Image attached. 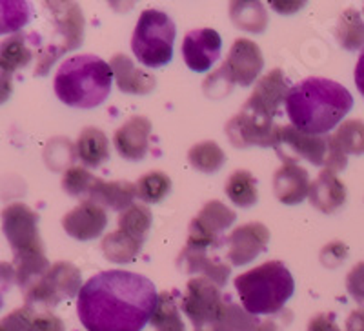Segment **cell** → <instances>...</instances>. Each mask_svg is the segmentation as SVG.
<instances>
[{"label": "cell", "mask_w": 364, "mask_h": 331, "mask_svg": "<svg viewBox=\"0 0 364 331\" xmlns=\"http://www.w3.org/2000/svg\"><path fill=\"white\" fill-rule=\"evenodd\" d=\"M136 199V184L128 180H102L99 178L90 191L86 200L99 204L104 210H113V212H124Z\"/></svg>", "instance_id": "cb8c5ba5"}, {"label": "cell", "mask_w": 364, "mask_h": 331, "mask_svg": "<svg viewBox=\"0 0 364 331\" xmlns=\"http://www.w3.org/2000/svg\"><path fill=\"white\" fill-rule=\"evenodd\" d=\"M259 326H261V320L257 319L255 315L248 313L245 308L232 303L228 297L215 320H211L210 324L195 331H257Z\"/></svg>", "instance_id": "484cf974"}, {"label": "cell", "mask_w": 364, "mask_h": 331, "mask_svg": "<svg viewBox=\"0 0 364 331\" xmlns=\"http://www.w3.org/2000/svg\"><path fill=\"white\" fill-rule=\"evenodd\" d=\"M157 298L148 277L109 269L82 284L77 315L87 331H141L151 320Z\"/></svg>", "instance_id": "6da1fadb"}, {"label": "cell", "mask_w": 364, "mask_h": 331, "mask_svg": "<svg viewBox=\"0 0 364 331\" xmlns=\"http://www.w3.org/2000/svg\"><path fill=\"white\" fill-rule=\"evenodd\" d=\"M308 331H341L336 322V315L331 313H318L308 322Z\"/></svg>", "instance_id": "60d3db41"}, {"label": "cell", "mask_w": 364, "mask_h": 331, "mask_svg": "<svg viewBox=\"0 0 364 331\" xmlns=\"http://www.w3.org/2000/svg\"><path fill=\"white\" fill-rule=\"evenodd\" d=\"M75 155L86 168H99L109 158V141L106 133L99 128H86L80 131Z\"/></svg>", "instance_id": "d4e9b609"}, {"label": "cell", "mask_w": 364, "mask_h": 331, "mask_svg": "<svg viewBox=\"0 0 364 331\" xmlns=\"http://www.w3.org/2000/svg\"><path fill=\"white\" fill-rule=\"evenodd\" d=\"M13 95V71L0 60V104L8 102Z\"/></svg>", "instance_id": "b9f144b4"}, {"label": "cell", "mask_w": 364, "mask_h": 331, "mask_svg": "<svg viewBox=\"0 0 364 331\" xmlns=\"http://www.w3.org/2000/svg\"><path fill=\"white\" fill-rule=\"evenodd\" d=\"M346 331H364V308L350 313L346 320Z\"/></svg>", "instance_id": "ee69618b"}, {"label": "cell", "mask_w": 364, "mask_h": 331, "mask_svg": "<svg viewBox=\"0 0 364 331\" xmlns=\"http://www.w3.org/2000/svg\"><path fill=\"white\" fill-rule=\"evenodd\" d=\"M277 129L272 116L245 102L226 124V135L235 148H273L277 142Z\"/></svg>", "instance_id": "9c48e42d"}, {"label": "cell", "mask_w": 364, "mask_h": 331, "mask_svg": "<svg viewBox=\"0 0 364 331\" xmlns=\"http://www.w3.org/2000/svg\"><path fill=\"white\" fill-rule=\"evenodd\" d=\"M108 226V213L99 204L82 200L63 217V228L71 239L87 242L102 235Z\"/></svg>", "instance_id": "2e32d148"}, {"label": "cell", "mask_w": 364, "mask_h": 331, "mask_svg": "<svg viewBox=\"0 0 364 331\" xmlns=\"http://www.w3.org/2000/svg\"><path fill=\"white\" fill-rule=\"evenodd\" d=\"M99 180V177L87 171L82 166H71L64 171L63 177V190L66 191L70 197H75V199H80L82 197L84 200L87 199L90 191L93 190L95 183Z\"/></svg>", "instance_id": "74e56055"}, {"label": "cell", "mask_w": 364, "mask_h": 331, "mask_svg": "<svg viewBox=\"0 0 364 331\" xmlns=\"http://www.w3.org/2000/svg\"><path fill=\"white\" fill-rule=\"evenodd\" d=\"M11 284H17L15 268H13L11 262H0V291L2 293L9 291Z\"/></svg>", "instance_id": "7bdbcfd3"}, {"label": "cell", "mask_w": 364, "mask_h": 331, "mask_svg": "<svg viewBox=\"0 0 364 331\" xmlns=\"http://www.w3.org/2000/svg\"><path fill=\"white\" fill-rule=\"evenodd\" d=\"M177 266L182 273H195L200 277H208L219 284L220 288L226 286L228 277L232 273V268L226 262L220 261L215 255H210L208 249L195 248V246H184L177 259Z\"/></svg>", "instance_id": "ac0fdd59"}, {"label": "cell", "mask_w": 364, "mask_h": 331, "mask_svg": "<svg viewBox=\"0 0 364 331\" xmlns=\"http://www.w3.org/2000/svg\"><path fill=\"white\" fill-rule=\"evenodd\" d=\"M175 35L177 28L168 13L144 9L133 29V55L139 63L148 67L166 66L173 58Z\"/></svg>", "instance_id": "52a82bcc"}, {"label": "cell", "mask_w": 364, "mask_h": 331, "mask_svg": "<svg viewBox=\"0 0 364 331\" xmlns=\"http://www.w3.org/2000/svg\"><path fill=\"white\" fill-rule=\"evenodd\" d=\"M226 195L239 207H252L259 200L257 178L250 171L237 170L230 175L226 183Z\"/></svg>", "instance_id": "1f68e13d"}, {"label": "cell", "mask_w": 364, "mask_h": 331, "mask_svg": "<svg viewBox=\"0 0 364 331\" xmlns=\"http://www.w3.org/2000/svg\"><path fill=\"white\" fill-rule=\"evenodd\" d=\"M284 104L294 128L310 135H324L348 115L353 97L336 80L310 77L291 87Z\"/></svg>", "instance_id": "7a4b0ae2"}, {"label": "cell", "mask_w": 364, "mask_h": 331, "mask_svg": "<svg viewBox=\"0 0 364 331\" xmlns=\"http://www.w3.org/2000/svg\"><path fill=\"white\" fill-rule=\"evenodd\" d=\"M142 246H144L142 240L135 239V237L122 232V229H115V232L108 233V235L104 237L100 249H102L104 257L108 259L109 262H115V264H129L141 253Z\"/></svg>", "instance_id": "4316f807"}, {"label": "cell", "mask_w": 364, "mask_h": 331, "mask_svg": "<svg viewBox=\"0 0 364 331\" xmlns=\"http://www.w3.org/2000/svg\"><path fill=\"white\" fill-rule=\"evenodd\" d=\"M226 298L223 288L208 277H191L186 284V290L181 298V308L191 320L195 330L206 326L215 320L219 311L223 310Z\"/></svg>", "instance_id": "30bf717a"}, {"label": "cell", "mask_w": 364, "mask_h": 331, "mask_svg": "<svg viewBox=\"0 0 364 331\" xmlns=\"http://www.w3.org/2000/svg\"><path fill=\"white\" fill-rule=\"evenodd\" d=\"M31 21V6L22 0H0V35L18 33Z\"/></svg>", "instance_id": "d590c367"}, {"label": "cell", "mask_w": 364, "mask_h": 331, "mask_svg": "<svg viewBox=\"0 0 364 331\" xmlns=\"http://www.w3.org/2000/svg\"><path fill=\"white\" fill-rule=\"evenodd\" d=\"M117 87L128 95H148L157 86V79L148 71L141 70L133 64L132 58L124 53H119L109 60Z\"/></svg>", "instance_id": "44dd1931"}, {"label": "cell", "mask_w": 364, "mask_h": 331, "mask_svg": "<svg viewBox=\"0 0 364 331\" xmlns=\"http://www.w3.org/2000/svg\"><path fill=\"white\" fill-rule=\"evenodd\" d=\"M177 291H162L159 293L157 306H155L154 315H151V326L155 331H186L184 322H182L181 311H178L177 303H175Z\"/></svg>", "instance_id": "4dcf8cb0"}, {"label": "cell", "mask_w": 364, "mask_h": 331, "mask_svg": "<svg viewBox=\"0 0 364 331\" xmlns=\"http://www.w3.org/2000/svg\"><path fill=\"white\" fill-rule=\"evenodd\" d=\"M331 141L344 155H364V120H344L331 135Z\"/></svg>", "instance_id": "d6a6232c"}, {"label": "cell", "mask_w": 364, "mask_h": 331, "mask_svg": "<svg viewBox=\"0 0 364 331\" xmlns=\"http://www.w3.org/2000/svg\"><path fill=\"white\" fill-rule=\"evenodd\" d=\"M257 331H279V327L273 320H264V322H261V326L257 327Z\"/></svg>", "instance_id": "bcb514c9"}, {"label": "cell", "mask_w": 364, "mask_h": 331, "mask_svg": "<svg viewBox=\"0 0 364 331\" xmlns=\"http://www.w3.org/2000/svg\"><path fill=\"white\" fill-rule=\"evenodd\" d=\"M223 38L211 28L191 29L182 40V58L191 71H208L219 60Z\"/></svg>", "instance_id": "9a60e30c"}, {"label": "cell", "mask_w": 364, "mask_h": 331, "mask_svg": "<svg viewBox=\"0 0 364 331\" xmlns=\"http://www.w3.org/2000/svg\"><path fill=\"white\" fill-rule=\"evenodd\" d=\"M44 11L50 17L51 28L48 37L38 38L29 33V40L37 53L35 77H46L58 58L71 50L82 46L84 42V13L75 2H44Z\"/></svg>", "instance_id": "8992f818"}, {"label": "cell", "mask_w": 364, "mask_h": 331, "mask_svg": "<svg viewBox=\"0 0 364 331\" xmlns=\"http://www.w3.org/2000/svg\"><path fill=\"white\" fill-rule=\"evenodd\" d=\"M151 122L146 116H132L113 135L117 153L126 161H142L149 149Z\"/></svg>", "instance_id": "e0dca14e"}, {"label": "cell", "mask_w": 364, "mask_h": 331, "mask_svg": "<svg viewBox=\"0 0 364 331\" xmlns=\"http://www.w3.org/2000/svg\"><path fill=\"white\" fill-rule=\"evenodd\" d=\"M346 290L355 303L364 306V261L350 269L346 277Z\"/></svg>", "instance_id": "f35d334b"}, {"label": "cell", "mask_w": 364, "mask_h": 331, "mask_svg": "<svg viewBox=\"0 0 364 331\" xmlns=\"http://www.w3.org/2000/svg\"><path fill=\"white\" fill-rule=\"evenodd\" d=\"M336 38L339 46L346 51L364 48V21L357 9L350 8L341 15L336 28Z\"/></svg>", "instance_id": "f546056e"}, {"label": "cell", "mask_w": 364, "mask_h": 331, "mask_svg": "<svg viewBox=\"0 0 364 331\" xmlns=\"http://www.w3.org/2000/svg\"><path fill=\"white\" fill-rule=\"evenodd\" d=\"M290 89L291 87L288 86V80H286V75L282 73V70H272L257 80L255 89L246 100V104L275 119L281 104L286 102V97H288Z\"/></svg>", "instance_id": "d6986e66"}, {"label": "cell", "mask_w": 364, "mask_h": 331, "mask_svg": "<svg viewBox=\"0 0 364 331\" xmlns=\"http://www.w3.org/2000/svg\"><path fill=\"white\" fill-rule=\"evenodd\" d=\"M0 331H66V327L53 311L22 306L0 319Z\"/></svg>", "instance_id": "603a6c76"}, {"label": "cell", "mask_w": 364, "mask_h": 331, "mask_svg": "<svg viewBox=\"0 0 364 331\" xmlns=\"http://www.w3.org/2000/svg\"><path fill=\"white\" fill-rule=\"evenodd\" d=\"M171 191V178L162 171H149L136 183V197L146 204H157L164 200Z\"/></svg>", "instance_id": "8d00e7d4"}, {"label": "cell", "mask_w": 364, "mask_h": 331, "mask_svg": "<svg viewBox=\"0 0 364 331\" xmlns=\"http://www.w3.org/2000/svg\"><path fill=\"white\" fill-rule=\"evenodd\" d=\"M262 67H264V57L259 44L250 38H237L219 70L232 86L240 84L246 87L259 79Z\"/></svg>", "instance_id": "4fadbf2b"}, {"label": "cell", "mask_w": 364, "mask_h": 331, "mask_svg": "<svg viewBox=\"0 0 364 331\" xmlns=\"http://www.w3.org/2000/svg\"><path fill=\"white\" fill-rule=\"evenodd\" d=\"M230 17L235 28L250 33H262L268 26V13L261 2H232Z\"/></svg>", "instance_id": "f1b7e54d"}, {"label": "cell", "mask_w": 364, "mask_h": 331, "mask_svg": "<svg viewBox=\"0 0 364 331\" xmlns=\"http://www.w3.org/2000/svg\"><path fill=\"white\" fill-rule=\"evenodd\" d=\"M235 219V212L230 210L226 204L219 200H210L190 222L186 244L204 249L217 248L220 240H226L223 239V233L230 226H233Z\"/></svg>", "instance_id": "7c38bea8"}, {"label": "cell", "mask_w": 364, "mask_h": 331, "mask_svg": "<svg viewBox=\"0 0 364 331\" xmlns=\"http://www.w3.org/2000/svg\"><path fill=\"white\" fill-rule=\"evenodd\" d=\"M353 79H355V86L359 89L360 95L364 97V50L359 55V60L355 64V71H353Z\"/></svg>", "instance_id": "f6af8a7d"}, {"label": "cell", "mask_w": 364, "mask_h": 331, "mask_svg": "<svg viewBox=\"0 0 364 331\" xmlns=\"http://www.w3.org/2000/svg\"><path fill=\"white\" fill-rule=\"evenodd\" d=\"M310 175L295 162H284V164L273 175V191L279 202L286 206H297L306 199L310 193Z\"/></svg>", "instance_id": "ffe728a7"}, {"label": "cell", "mask_w": 364, "mask_h": 331, "mask_svg": "<svg viewBox=\"0 0 364 331\" xmlns=\"http://www.w3.org/2000/svg\"><path fill=\"white\" fill-rule=\"evenodd\" d=\"M348 190L333 171L323 170L310 186L308 200L318 212L333 213L346 204Z\"/></svg>", "instance_id": "7402d4cb"}, {"label": "cell", "mask_w": 364, "mask_h": 331, "mask_svg": "<svg viewBox=\"0 0 364 331\" xmlns=\"http://www.w3.org/2000/svg\"><path fill=\"white\" fill-rule=\"evenodd\" d=\"M80 284H82L80 269L71 262L58 261L51 264L50 269L28 291H24V306L37 311H51L63 300L79 297L82 290Z\"/></svg>", "instance_id": "ba28073f"}, {"label": "cell", "mask_w": 364, "mask_h": 331, "mask_svg": "<svg viewBox=\"0 0 364 331\" xmlns=\"http://www.w3.org/2000/svg\"><path fill=\"white\" fill-rule=\"evenodd\" d=\"M348 257V246L336 240V242H330L328 246H324L323 251H321V262L328 268H337L339 264H343Z\"/></svg>", "instance_id": "ab89813d"}, {"label": "cell", "mask_w": 364, "mask_h": 331, "mask_svg": "<svg viewBox=\"0 0 364 331\" xmlns=\"http://www.w3.org/2000/svg\"><path fill=\"white\" fill-rule=\"evenodd\" d=\"M35 48L29 40V33H13L11 37L0 42V60L15 73L18 70H24L33 63Z\"/></svg>", "instance_id": "83f0119b"}, {"label": "cell", "mask_w": 364, "mask_h": 331, "mask_svg": "<svg viewBox=\"0 0 364 331\" xmlns=\"http://www.w3.org/2000/svg\"><path fill=\"white\" fill-rule=\"evenodd\" d=\"M151 224H154V215H151L146 204L133 202L119 217V229L129 233V235L142 240V242H146V239H148Z\"/></svg>", "instance_id": "836d02e7"}, {"label": "cell", "mask_w": 364, "mask_h": 331, "mask_svg": "<svg viewBox=\"0 0 364 331\" xmlns=\"http://www.w3.org/2000/svg\"><path fill=\"white\" fill-rule=\"evenodd\" d=\"M2 232L13 249L18 288L28 291L51 266L38 232V213L24 202L8 204L2 210Z\"/></svg>", "instance_id": "3957f363"}, {"label": "cell", "mask_w": 364, "mask_h": 331, "mask_svg": "<svg viewBox=\"0 0 364 331\" xmlns=\"http://www.w3.org/2000/svg\"><path fill=\"white\" fill-rule=\"evenodd\" d=\"M233 284L242 308L255 317L279 313L295 291L290 269L281 261H268L248 269L235 277Z\"/></svg>", "instance_id": "5b68a950"}, {"label": "cell", "mask_w": 364, "mask_h": 331, "mask_svg": "<svg viewBox=\"0 0 364 331\" xmlns=\"http://www.w3.org/2000/svg\"><path fill=\"white\" fill-rule=\"evenodd\" d=\"M0 308H2V291H0Z\"/></svg>", "instance_id": "7dc6e473"}, {"label": "cell", "mask_w": 364, "mask_h": 331, "mask_svg": "<svg viewBox=\"0 0 364 331\" xmlns=\"http://www.w3.org/2000/svg\"><path fill=\"white\" fill-rule=\"evenodd\" d=\"M282 162H295L301 158L314 166H326L330 155V137L326 135H310L294 126H279L277 142L273 146Z\"/></svg>", "instance_id": "8fae6325"}, {"label": "cell", "mask_w": 364, "mask_h": 331, "mask_svg": "<svg viewBox=\"0 0 364 331\" xmlns=\"http://www.w3.org/2000/svg\"><path fill=\"white\" fill-rule=\"evenodd\" d=\"M269 232L262 222H248L237 226L226 237V259L232 266H246L266 251Z\"/></svg>", "instance_id": "5bb4252c"}, {"label": "cell", "mask_w": 364, "mask_h": 331, "mask_svg": "<svg viewBox=\"0 0 364 331\" xmlns=\"http://www.w3.org/2000/svg\"><path fill=\"white\" fill-rule=\"evenodd\" d=\"M188 161L195 170L203 171V173H215L226 162V155L217 142L206 141L195 144L188 151Z\"/></svg>", "instance_id": "e575fe53"}, {"label": "cell", "mask_w": 364, "mask_h": 331, "mask_svg": "<svg viewBox=\"0 0 364 331\" xmlns=\"http://www.w3.org/2000/svg\"><path fill=\"white\" fill-rule=\"evenodd\" d=\"M113 84L109 63L95 55H75L66 58L57 73L53 87L60 102L70 108L91 109L108 99Z\"/></svg>", "instance_id": "277c9868"}]
</instances>
